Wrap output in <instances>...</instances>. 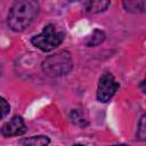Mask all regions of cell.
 <instances>
[{
	"label": "cell",
	"mask_w": 146,
	"mask_h": 146,
	"mask_svg": "<svg viewBox=\"0 0 146 146\" xmlns=\"http://www.w3.org/2000/svg\"><path fill=\"white\" fill-rule=\"evenodd\" d=\"M39 3L33 0L16 1L8 14V25L13 31L21 32L29 27L39 13Z\"/></svg>",
	"instance_id": "cell-1"
},
{
	"label": "cell",
	"mask_w": 146,
	"mask_h": 146,
	"mask_svg": "<svg viewBox=\"0 0 146 146\" xmlns=\"http://www.w3.org/2000/svg\"><path fill=\"white\" fill-rule=\"evenodd\" d=\"M72 56L66 50H62L54 55H50L42 62V70L49 76L65 75L72 70Z\"/></svg>",
	"instance_id": "cell-2"
},
{
	"label": "cell",
	"mask_w": 146,
	"mask_h": 146,
	"mask_svg": "<svg viewBox=\"0 0 146 146\" xmlns=\"http://www.w3.org/2000/svg\"><path fill=\"white\" fill-rule=\"evenodd\" d=\"M64 40V33L56 29L55 25L48 24L43 27L42 32L38 35H34L31 39L33 46L39 48L42 51H50L58 47Z\"/></svg>",
	"instance_id": "cell-3"
},
{
	"label": "cell",
	"mask_w": 146,
	"mask_h": 146,
	"mask_svg": "<svg viewBox=\"0 0 146 146\" xmlns=\"http://www.w3.org/2000/svg\"><path fill=\"white\" fill-rule=\"evenodd\" d=\"M117 89H119V82L115 80L112 73L106 72L99 79L98 88H97V99L102 103H106L114 96Z\"/></svg>",
	"instance_id": "cell-4"
},
{
	"label": "cell",
	"mask_w": 146,
	"mask_h": 146,
	"mask_svg": "<svg viewBox=\"0 0 146 146\" xmlns=\"http://www.w3.org/2000/svg\"><path fill=\"white\" fill-rule=\"evenodd\" d=\"M26 125L21 116H14L8 122H6L1 128V133L6 137L21 136L25 133Z\"/></svg>",
	"instance_id": "cell-5"
},
{
	"label": "cell",
	"mask_w": 146,
	"mask_h": 146,
	"mask_svg": "<svg viewBox=\"0 0 146 146\" xmlns=\"http://www.w3.org/2000/svg\"><path fill=\"white\" fill-rule=\"evenodd\" d=\"M110 6V1H88L84 3V8L88 13L97 14L100 11L106 10V8Z\"/></svg>",
	"instance_id": "cell-6"
},
{
	"label": "cell",
	"mask_w": 146,
	"mask_h": 146,
	"mask_svg": "<svg viewBox=\"0 0 146 146\" xmlns=\"http://www.w3.org/2000/svg\"><path fill=\"white\" fill-rule=\"evenodd\" d=\"M104 40H105V33L100 30H94L92 33L89 36H87L84 42L88 47H95L102 43Z\"/></svg>",
	"instance_id": "cell-7"
},
{
	"label": "cell",
	"mask_w": 146,
	"mask_h": 146,
	"mask_svg": "<svg viewBox=\"0 0 146 146\" xmlns=\"http://www.w3.org/2000/svg\"><path fill=\"white\" fill-rule=\"evenodd\" d=\"M49 138L47 136H32L30 138H26L23 140L25 146H48L49 144Z\"/></svg>",
	"instance_id": "cell-8"
},
{
	"label": "cell",
	"mask_w": 146,
	"mask_h": 146,
	"mask_svg": "<svg viewBox=\"0 0 146 146\" xmlns=\"http://www.w3.org/2000/svg\"><path fill=\"white\" fill-rule=\"evenodd\" d=\"M123 6L125 10L131 13H141L145 9V1H124Z\"/></svg>",
	"instance_id": "cell-9"
},
{
	"label": "cell",
	"mask_w": 146,
	"mask_h": 146,
	"mask_svg": "<svg viewBox=\"0 0 146 146\" xmlns=\"http://www.w3.org/2000/svg\"><path fill=\"white\" fill-rule=\"evenodd\" d=\"M145 119L146 116L143 115L138 122V129H137V137L140 139V140H145V136H146V130H145V127H146V123H145Z\"/></svg>",
	"instance_id": "cell-10"
},
{
	"label": "cell",
	"mask_w": 146,
	"mask_h": 146,
	"mask_svg": "<svg viewBox=\"0 0 146 146\" xmlns=\"http://www.w3.org/2000/svg\"><path fill=\"white\" fill-rule=\"evenodd\" d=\"M9 104H8V102L5 99V98H2V97H0V119H2V117H5L8 113H9Z\"/></svg>",
	"instance_id": "cell-11"
},
{
	"label": "cell",
	"mask_w": 146,
	"mask_h": 146,
	"mask_svg": "<svg viewBox=\"0 0 146 146\" xmlns=\"http://www.w3.org/2000/svg\"><path fill=\"white\" fill-rule=\"evenodd\" d=\"M112 146H129V145H125V144H120V145H112Z\"/></svg>",
	"instance_id": "cell-12"
},
{
	"label": "cell",
	"mask_w": 146,
	"mask_h": 146,
	"mask_svg": "<svg viewBox=\"0 0 146 146\" xmlns=\"http://www.w3.org/2000/svg\"><path fill=\"white\" fill-rule=\"evenodd\" d=\"M73 146H84V145H80V144H76V145H73Z\"/></svg>",
	"instance_id": "cell-13"
}]
</instances>
